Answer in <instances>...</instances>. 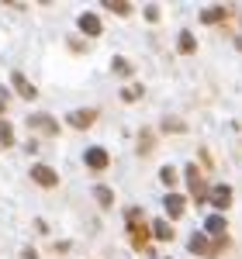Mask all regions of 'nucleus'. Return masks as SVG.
Instances as JSON below:
<instances>
[{
    "label": "nucleus",
    "mask_w": 242,
    "mask_h": 259,
    "mask_svg": "<svg viewBox=\"0 0 242 259\" xmlns=\"http://www.w3.org/2000/svg\"><path fill=\"white\" fill-rule=\"evenodd\" d=\"M187 187H190V194H194V200L201 204V200H211L208 197V187H204L201 173H197V166H187Z\"/></svg>",
    "instance_id": "nucleus-1"
},
{
    "label": "nucleus",
    "mask_w": 242,
    "mask_h": 259,
    "mask_svg": "<svg viewBox=\"0 0 242 259\" xmlns=\"http://www.w3.org/2000/svg\"><path fill=\"white\" fill-rule=\"evenodd\" d=\"M31 180H35L38 187H56V183H59L56 169H49V166H31Z\"/></svg>",
    "instance_id": "nucleus-2"
},
{
    "label": "nucleus",
    "mask_w": 242,
    "mask_h": 259,
    "mask_svg": "<svg viewBox=\"0 0 242 259\" xmlns=\"http://www.w3.org/2000/svg\"><path fill=\"white\" fill-rule=\"evenodd\" d=\"M128 235L135 242V249L145 252V239H149V225H139V221H128Z\"/></svg>",
    "instance_id": "nucleus-3"
},
{
    "label": "nucleus",
    "mask_w": 242,
    "mask_h": 259,
    "mask_svg": "<svg viewBox=\"0 0 242 259\" xmlns=\"http://www.w3.org/2000/svg\"><path fill=\"white\" fill-rule=\"evenodd\" d=\"M107 152H104V149H87V166H90V169H97V173H101V169H107Z\"/></svg>",
    "instance_id": "nucleus-4"
},
{
    "label": "nucleus",
    "mask_w": 242,
    "mask_h": 259,
    "mask_svg": "<svg viewBox=\"0 0 242 259\" xmlns=\"http://www.w3.org/2000/svg\"><path fill=\"white\" fill-rule=\"evenodd\" d=\"M11 83H14V90H18V94H21V97H24V100H35V97H38V90H35L31 83L24 80L21 73H14V76H11Z\"/></svg>",
    "instance_id": "nucleus-5"
},
{
    "label": "nucleus",
    "mask_w": 242,
    "mask_h": 259,
    "mask_svg": "<svg viewBox=\"0 0 242 259\" xmlns=\"http://www.w3.org/2000/svg\"><path fill=\"white\" fill-rule=\"evenodd\" d=\"M80 31L90 35V38L101 35V18H97V14H80Z\"/></svg>",
    "instance_id": "nucleus-6"
},
{
    "label": "nucleus",
    "mask_w": 242,
    "mask_h": 259,
    "mask_svg": "<svg viewBox=\"0 0 242 259\" xmlns=\"http://www.w3.org/2000/svg\"><path fill=\"white\" fill-rule=\"evenodd\" d=\"M94 121H97V111H73L69 114V124L73 128H90Z\"/></svg>",
    "instance_id": "nucleus-7"
},
{
    "label": "nucleus",
    "mask_w": 242,
    "mask_h": 259,
    "mask_svg": "<svg viewBox=\"0 0 242 259\" xmlns=\"http://www.w3.org/2000/svg\"><path fill=\"white\" fill-rule=\"evenodd\" d=\"M225 18H228V7H225V4L201 11V21H204V24H218V21H225Z\"/></svg>",
    "instance_id": "nucleus-8"
},
{
    "label": "nucleus",
    "mask_w": 242,
    "mask_h": 259,
    "mask_svg": "<svg viewBox=\"0 0 242 259\" xmlns=\"http://www.w3.org/2000/svg\"><path fill=\"white\" fill-rule=\"evenodd\" d=\"M28 124H31V128H42V132H49V135H56V132H59V124H56L52 118H45V114H31Z\"/></svg>",
    "instance_id": "nucleus-9"
},
{
    "label": "nucleus",
    "mask_w": 242,
    "mask_h": 259,
    "mask_svg": "<svg viewBox=\"0 0 242 259\" xmlns=\"http://www.w3.org/2000/svg\"><path fill=\"white\" fill-rule=\"evenodd\" d=\"M187 245H190V252H194V256H197V252H201V256H215V249L208 245V239H204V235H190V242H187Z\"/></svg>",
    "instance_id": "nucleus-10"
},
{
    "label": "nucleus",
    "mask_w": 242,
    "mask_h": 259,
    "mask_svg": "<svg viewBox=\"0 0 242 259\" xmlns=\"http://www.w3.org/2000/svg\"><path fill=\"white\" fill-rule=\"evenodd\" d=\"M211 204L215 207H228L232 204V187H215L211 190Z\"/></svg>",
    "instance_id": "nucleus-11"
},
{
    "label": "nucleus",
    "mask_w": 242,
    "mask_h": 259,
    "mask_svg": "<svg viewBox=\"0 0 242 259\" xmlns=\"http://www.w3.org/2000/svg\"><path fill=\"white\" fill-rule=\"evenodd\" d=\"M163 204H166V214H170V218H180L183 214V197H177V194H170Z\"/></svg>",
    "instance_id": "nucleus-12"
},
{
    "label": "nucleus",
    "mask_w": 242,
    "mask_h": 259,
    "mask_svg": "<svg viewBox=\"0 0 242 259\" xmlns=\"http://www.w3.org/2000/svg\"><path fill=\"white\" fill-rule=\"evenodd\" d=\"M204 225H208V232H211L215 239H225V218H222V214H211Z\"/></svg>",
    "instance_id": "nucleus-13"
},
{
    "label": "nucleus",
    "mask_w": 242,
    "mask_h": 259,
    "mask_svg": "<svg viewBox=\"0 0 242 259\" xmlns=\"http://www.w3.org/2000/svg\"><path fill=\"white\" fill-rule=\"evenodd\" d=\"M152 235L159 242H170L173 239V225H166V221H152Z\"/></svg>",
    "instance_id": "nucleus-14"
},
{
    "label": "nucleus",
    "mask_w": 242,
    "mask_h": 259,
    "mask_svg": "<svg viewBox=\"0 0 242 259\" xmlns=\"http://www.w3.org/2000/svg\"><path fill=\"white\" fill-rule=\"evenodd\" d=\"M177 45H180V52H183V56H190V52L197 49V41H194V35H190V31H183V35H180V41H177Z\"/></svg>",
    "instance_id": "nucleus-15"
},
{
    "label": "nucleus",
    "mask_w": 242,
    "mask_h": 259,
    "mask_svg": "<svg viewBox=\"0 0 242 259\" xmlns=\"http://www.w3.org/2000/svg\"><path fill=\"white\" fill-rule=\"evenodd\" d=\"M94 197H97L101 207H111V204H114V194H111L107 187H97V190H94Z\"/></svg>",
    "instance_id": "nucleus-16"
},
{
    "label": "nucleus",
    "mask_w": 242,
    "mask_h": 259,
    "mask_svg": "<svg viewBox=\"0 0 242 259\" xmlns=\"http://www.w3.org/2000/svg\"><path fill=\"white\" fill-rule=\"evenodd\" d=\"M104 7L107 11H114V14H128L132 7H128V0H104Z\"/></svg>",
    "instance_id": "nucleus-17"
},
{
    "label": "nucleus",
    "mask_w": 242,
    "mask_h": 259,
    "mask_svg": "<svg viewBox=\"0 0 242 259\" xmlns=\"http://www.w3.org/2000/svg\"><path fill=\"white\" fill-rule=\"evenodd\" d=\"M0 142H4V145H11V142H14V128H11L7 121H0Z\"/></svg>",
    "instance_id": "nucleus-18"
},
{
    "label": "nucleus",
    "mask_w": 242,
    "mask_h": 259,
    "mask_svg": "<svg viewBox=\"0 0 242 259\" xmlns=\"http://www.w3.org/2000/svg\"><path fill=\"white\" fill-rule=\"evenodd\" d=\"M159 180L166 183V187H173V183H177V169H170V166H166V169L159 173Z\"/></svg>",
    "instance_id": "nucleus-19"
},
{
    "label": "nucleus",
    "mask_w": 242,
    "mask_h": 259,
    "mask_svg": "<svg viewBox=\"0 0 242 259\" xmlns=\"http://www.w3.org/2000/svg\"><path fill=\"white\" fill-rule=\"evenodd\" d=\"M114 73H118V76H128V73H132V62H125V59H114Z\"/></svg>",
    "instance_id": "nucleus-20"
},
{
    "label": "nucleus",
    "mask_w": 242,
    "mask_h": 259,
    "mask_svg": "<svg viewBox=\"0 0 242 259\" xmlns=\"http://www.w3.org/2000/svg\"><path fill=\"white\" fill-rule=\"evenodd\" d=\"M152 149V132H142V142H139V152H149Z\"/></svg>",
    "instance_id": "nucleus-21"
},
{
    "label": "nucleus",
    "mask_w": 242,
    "mask_h": 259,
    "mask_svg": "<svg viewBox=\"0 0 242 259\" xmlns=\"http://www.w3.org/2000/svg\"><path fill=\"white\" fill-rule=\"evenodd\" d=\"M125 100H139L142 97V87H125V94H121Z\"/></svg>",
    "instance_id": "nucleus-22"
},
{
    "label": "nucleus",
    "mask_w": 242,
    "mask_h": 259,
    "mask_svg": "<svg viewBox=\"0 0 242 259\" xmlns=\"http://www.w3.org/2000/svg\"><path fill=\"white\" fill-rule=\"evenodd\" d=\"M163 128H166V132H183V121H163Z\"/></svg>",
    "instance_id": "nucleus-23"
},
{
    "label": "nucleus",
    "mask_w": 242,
    "mask_h": 259,
    "mask_svg": "<svg viewBox=\"0 0 242 259\" xmlns=\"http://www.w3.org/2000/svg\"><path fill=\"white\" fill-rule=\"evenodd\" d=\"M4 104H7V100H4V97H0V114H4Z\"/></svg>",
    "instance_id": "nucleus-24"
},
{
    "label": "nucleus",
    "mask_w": 242,
    "mask_h": 259,
    "mask_svg": "<svg viewBox=\"0 0 242 259\" xmlns=\"http://www.w3.org/2000/svg\"><path fill=\"white\" fill-rule=\"evenodd\" d=\"M235 45H239V49H242V35H239V38H235Z\"/></svg>",
    "instance_id": "nucleus-25"
}]
</instances>
